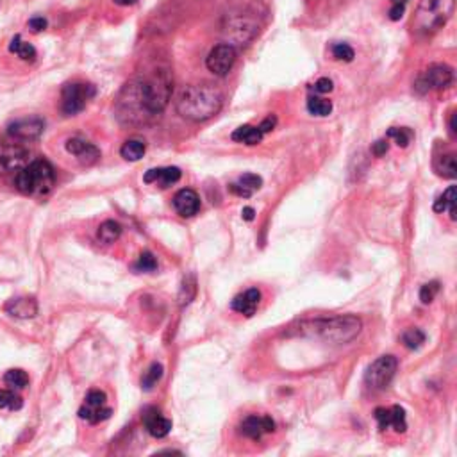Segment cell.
I'll return each instance as SVG.
<instances>
[{
	"label": "cell",
	"instance_id": "cell-1",
	"mask_svg": "<svg viewBox=\"0 0 457 457\" xmlns=\"http://www.w3.org/2000/svg\"><path fill=\"white\" fill-rule=\"evenodd\" d=\"M175 107H177V113L188 122H206L221 111L224 95L216 86L209 84V82L189 84L179 93Z\"/></svg>",
	"mask_w": 457,
	"mask_h": 457
},
{
	"label": "cell",
	"instance_id": "cell-2",
	"mask_svg": "<svg viewBox=\"0 0 457 457\" xmlns=\"http://www.w3.org/2000/svg\"><path fill=\"white\" fill-rule=\"evenodd\" d=\"M304 332H311L314 336H320L321 339L336 345L351 343L359 336L363 329L361 318L352 316V314H336L329 318H318L302 325Z\"/></svg>",
	"mask_w": 457,
	"mask_h": 457
},
{
	"label": "cell",
	"instance_id": "cell-3",
	"mask_svg": "<svg viewBox=\"0 0 457 457\" xmlns=\"http://www.w3.org/2000/svg\"><path fill=\"white\" fill-rule=\"evenodd\" d=\"M55 182L54 168L47 159H36L23 166L15 177V186L20 193L31 197H41L52 192Z\"/></svg>",
	"mask_w": 457,
	"mask_h": 457
},
{
	"label": "cell",
	"instance_id": "cell-4",
	"mask_svg": "<svg viewBox=\"0 0 457 457\" xmlns=\"http://www.w3.org/2000/svg\"><path fill=\"white\" fill-rule=\"evenodd\" d=\"M456 0H420L413 18V29L418 34H434L441 29L453 13Z\"/></svg>",
	"mask_w": 457,
	"mask_h": 457
},
{
	"label": "cell",
	"instance_id": "cell-5",
	"mask_svg": "<svg viewBox=\"0 0 457 457\" xmlns=\"http://www.w3.org/2000/svg\"><path fill=\"white\" fill-rule=\"evenodd\" d=\"M119 119L126 123H141L145 119L152 116L145 106V97L141 92V82L131 81L122 89V95L119 99Z\"/></svg>",
	"mask_w": 457,
	"mask_h": 457
},
{
	"label": "cell",
	"instance_id": "cell-6",
	"mask_svg": "<svg viewBox=\"0 0 457 457\" xmlns=\"http://www.w3.org/2000/svg\"><path fill=\"white\" fill-rule=\"evenodd\" d=\"M141 92L145 97V106L154 116L159 114L168 104L172 95V79L168 72H155L150 79H140Z\"/></svg>",
	"mask_w": 457,
	"mask_h": 457
},
{
	"label": "cell",
	"instance_id": "cell-7",
	"mask_svg": "<svg viewBox=\"0 0 457 457\" xmlns=\"http://www.w3.org/2000/svg\"><path fill=\"white\" fill-rule=\"evenodd\" d=\"M97 89L93 84H86V82H70L65 84L63 92H61V109L67 116H74V114L81 113L86 107L88 100L95 97Z\"/></svg>",
	"mask_w": 457,
	"mask_h": 457
},
{
	"label": "cell",
	"instance_id": "cell-8",
	"mask_svg": "<svg viewBox=\"0 0 457 457\" xmlns=\"http://www.w3.org/2000/svg\"><path fill=\"white\" fill-rule=\"evenodd\" d=\"M397 358L395 356H380L379 359L368 366L365 373V382L370 390H386L390 382L393 380L395 373H397Z\"/></svg>",
	"mask_w": 457,
	"mask_h": 457
},
{
	"label": "cell",
	"instance_id": "cell-9",
	"mask_svg": "<svg viewBox=\"0 0 457 457\" xmlns=\"http://www.w3.org/2000/svg\"><path fill=\"white\" fill-rule=\"evenodd\" d=\"M236 63V48L231 43H220L211 48L209 55L206 57L207 70L213 72L218 77H225L228 72L233 70Z\"/></svg>",
	"mask_w": 457,
	"mask_h": 457
},
{
	"label": "cell",
	"instance_id": "cell-10",
	"mask_svg": "<svg viewBox=\"0 0 457 457\" xmlns=\"http://www.w3.org/2000/svg\"><path fill=\"white\" fill-rule=\"evenodd\" d=\"M452 68L446 67V65H432L418 77L414 89H418L420 93H427L431 89H445L452 84Z\"/></svg>",
	"mask_w": 457,
	"mask_h": 457
},
{
	"label": "cell",
	"instance_id": "cell-11",
	"mask_svg": "<svg viewBox=\"0 0 457 457\" xmlns=\"http://www.w3.org/2000/svg\"><path fill=\"white\" fill-rule=\"evenodd\" d=\"M107 395L100 390H92L86 395L84 406L79 409V418L88 424H99V422L107 420L113 411L106 407Z\"/></svg>",
	"mask_w": 457,
	"mask_h": 457
},
{
	"label": "cell",
	"instance_id": "cell-12",
	"mask_svg": "<svg viewBox=\"0 0 457 457\" xmlns=\"http://www.w3.org/2000/svg\"><path fill=\"white\" fill-rule=\"evenodd\" d=\"M29 165V152L20 145H2L0 147V174H18L23 166Z\"/></svg>",
	"mask_w": 457,
	"mask_h": 457
},
{
	"label": "cell",
	"instance_id": "cell-13",
	"mask_svg": "<svg viewBox=\"0 0 457 457\" xmlns=\"http://www.w3.org/2000/svg\"><path fill=\"white\" fill-rule=\"evenodd\" d=\"M45 131V122L40 116H31V119L16 120L9 126L8 133L15 140L20 141H36L40 140Z\"/></svg>",
	"mask_w": 457,
	"mask_h": 457
},
{
	"label": "cell",
	"instance_id": "cell-14",
	"mask_svg": "<svg viewBox=\"0 0 457 457\" xmlns=\"http://www.w3.org/2000/svg\"><path fill=\"white\" fill-rule=\"evenodd\" d=\"M275 431V422L270 417H247L240 425V434L250 439H261L263 434Z\"/></svg>",
	"mask_w": 457,
	"mask_h": 457
},
{
	"label": "cell",
	"instance_id": "cell-15",
	"mask_svg": "<svg viewBox=\"0 0 457 457\" xmlns=\"http://www.w3.org/2000/svg\"><path fill=\"white\" fill-rule=\"evenodd\" d=\"M143 422L148 434L154 436V438L158 439L165 438V436H168L170 431H172V422H170L168 418L163 417L161 411L155 409V407H148V409H145Z\"/></svg>",
	"mask_w": 457,
	"mask_h": 457
},
{
	"label": "cell",
	"instance_id": "cell-16",
	"mask_svg": "<svg viewBox=\"0 0 457 457\" xmlns=\"http://www.w3.org/2000/svg\"><path fill=\"white\" fill-rule=\"evenodd\" d=\"M67 150L70 152L72 155L79 159L82 165H93V163L99 161L100 150L89 141L82 140V138H72V140L67 141Z\"/></svg>",
	"mask_w": 457,
	"mask_h": 457
},
{
	"label": "cell",
	"instance_id": "cell-17",
	"mask_svg": "<svg viewBox=\"0 0 457 457\" xmlns=\"http://www.w3.org/2000/svg\"><path fill=\"white\" fill-rule=\"evenodd\" d=\"M174 207L181 216L189 218L195 216L200 209V199L193 189H181L177 195L174 197Z\"/></svg>",
	"mask_w": 457,
	"mask_h": 457
},
{
	"label": "cell",
	"instance_id": "cell-18",
	"mask_svg": "<svg viewBox=\"0 0 457 457\" xmlns=\"http://www.w3.org/2000/svg\"><path fill=\"white\" fill-rule=\"evenodd\" d=\"M181 170L175 168V166H168V168H152L145 174L143 181L147 182V185L155 182V185H159L161 188H168V186L175 185V182L181 179Z\"/></svg>",
	"mask_w": 457,
	"mask_h": 457
},
{
	"label": "cell",
	"instance_id": "cell-19",
	"mask_svg": "<svg viewBox=\"0 0 457 457\" xmlns=\"http://www.w3.org/2000/svg\"><path fill=\"white\" fill-rule=\"evenodd\" d=\"M259 302H261V292L258 288H250L245 293H241V295L234 297L231 307L236 313L245 314V316H252L255 313V309H258Z\"/></svg>",
	"mask_w": 457,
	"mask_h": 457
},
{
	"label": "cell",
	"instance_id": "cell-20",
	"mask_svg": "<svg viewBox=\"0 0 457 457\" xmlns=\"http://www.w3.org/2000/svg\"><path fill=\"white\" fill-rule=\"evenodd\" d=\"M6 311L15 318H34L38 314V302L33 297H18L6 304Z\"/></svg>",
	"mask_w": 457,
	"mask_h": 457
},
{
	"label": "cell",
	"instance_id": "cell-21",
	"mask_svg": "<svg viewBox=\"0 0 457 457\" xmlns=\"http://www.w3.org/2000/svg\"><path fill=\"white\" fill-rule=\"evenodd\" d=\"M434 172L443 179H456L457 175V163L453 152L436 155L434 158Z\"/></svg>",
	"mask_w": 457,
	"mask_h": 457
},
{
	"label": "cell",
	"instance_id": "cell-22",
	"mask_svg": "<svg viewBox=\"0 0 457 457\" xmlns=\"http://www.w3.org/2000/svg\"><path fill=\"white\" fill-rule=\"evenodd\" d=\"M263 138H265V134L261 133L259 127L254 126H241L233 133V140L245 145H259L263 141Z\"/></svg>",
	"mask_w": 457,
	"mask_h": 457
},
{
	"label": "cell",
	"instance_id": "cell-23",
	"mask_svg": "<svg viewBox=\"0 0 457 457\" xmlns=\"http://www.w3.org/2000/svg\"><path fill=\"white\" fill-rule=\"evenodd\" d=\"M120 236H122V225L114 220L104 221V224L99 227V231H97V238L106 245L114 243Z\"/></svg>",
	"mask_w": 457,
	"mask_h": 457
},
{
	"label": "cell",
	"instance_id": "cell-24",
	"mask_svg": "<svg viewBox=\"0 0 457 457\" xmlns=\"http://www.w3.org/2000/svg\"><path fill=\"white\" fill-rule=\"evenodd\" d=\"M9 52L18 55L20 60L29 61V63H33L38 55L36 48H34L31 43H27V41H23L22 36H18V34H16V36L11 40V43H9Z\"/></svg>",
	"mask_w": 457,
	"mask_h": 457
},
{
	"label": "cell",
	"instance_id": "cell-25",
	"mask_svg": "<svg viewBox=\"0 0 457 457\" xmlns=\"http://www.w3.org/2000/svg\"><path fill=\"white\" fill-rule=\"evenodd\" d=\"M446 209H448L450 218H452V220H456L457 218V214H456V188H453V186H450V188L446 189V192L443 193V195L439 197L434 204V211H438V213H443V211H446Z\"/></svg>",
	"mask_w": 457,
	"mask_h": 457
},
{
	"label": "cell",
	"instance_id": "cell-26",
	"mask_svg": "<svg viewBox=\"0 0 457 457\" xmlns=\"http://www.w3.org/2000/svg\"><path fill=\"white\" fill-rule=\"evenodd\" d=\"M145 150H147V147H145L143 141L129 140L123 143L122 148H120V154H122V158L127 159V161H140V159L145 155Z\"/></svg>",
	"mask_w": 457,
	"mask_h": 457
},
{
	"label": "cell",
	"instance_id": "cell-27",
	"mask_svg": "<svg viewBox=\"0 0 457 457\" xmlns=\"http://www.w3.org/2000/svg\"><path fill=\"white\" fill-rule=\"evenodd\" d=\"M23 406V400L20 395L11 390H0V409L20 411Z\"/></svg>",
	"mask_w": 457,
	"mask_h": 457
},
{
	"label": "cell",
	"instance_id": "cell-28",
	"mask_svg": "<svg viewBox=\"0 0 457 457\" xmlns=\"http://www.w3.org/2000/svg\"><path fill=\"white\" fill-rule=\"evenodd\" d=\"M307 111L314 116H329L332 113V102L331 100L320 99V97H311L307 100Z\"/></svg>",
	"mask_w": 457,
	"mask_h": 457
},
{
	"label": "cell",
	"instance_id": "cell-29",
	"mask_svg": "<svg viewBox=\"0 0 457 457\" xmlns=\"http://www.w3.org/2000/svg\"><path fill=\"white\" fill-rule=\"evenodd\" d=\"M402 343L409 351H417L425 343V332L420 329H407L402 334Z\"/></svg>",
	"mask_w": 457,
	"mask_h": 457
},
{
	"label": "cell",
	"instance_id": "cell-30",
	"mask_svg": "<svg viewBox=\"0 0 457 457\" xmlns=\"http://www.w3.org/2000/svg\"><path fill=\"white\" fill-rule=\"evenodd\" d=\"M161 377H163V366L159 365V363H152L150 368H148L147 372H145V375L141 377V387L147 391L152 390V387L161 380Z\"/></svg>",
	"mask_w": 457,
	"mask_h": 457
},
{
	"label": "cell",
	"instance_id": "cell-31",
	"mask_svg": "<svg viewBox=\"0 0 457 457\" xmlns=\"http://www.w3.org/2000/svg\"><path fill=\"white\" fill-rule=\"evenodd\" d=\"M4 382L8 384V386L16 387V390H23V387L29 384V375L20 368L9 370V372L4 375Z\"/></svg>",
	"mask_w": 457,
	"mask_h": 457
},
{
	"label": "cell",
	"instance_id": "cell-32",
	"mask_svg": "<svg viewBox=\"0 0 457 457\" xmlns=\"http://www.w3.org/2000/svg\"><path fill=\"white\" fill-rule=\"evenodd\" d=\"M195 292H197L195 279H193V277H186L185 282H182L181 286V293H179V304H181V306H188V304L193 300V297H195Z\"/></svg>",
	"mask_w": 457,
	"mask_h": 457
},
{
	"label": "cell",
	"instance_id": "cell-33",
	"mask_svg": "<svg viewBox=\"0 0 457 457\" xmlns=\"http://www.w3.org/2000/svg\"><path fill=\"white\" fill-rule=\"evenodd\" d=\"M387 138L395 140V143H397L398 147L404 148L411 143L413 134H411V131L406 129V127H391V129L387 131Z\"/></svg>",
	"mask_w": 457,
	"mask_h": 457
},
{
	"label": "cell",
	"instance_id": "cell-34",
	"mask_svg": "<svg viewBox=\"0 0 457 457\" xmlns=\"http://www.w3.org/2000/svg\"><path fill=\"white\" fill-rule=\"evenodd\" d=\"M390 427L395 429V432H406L407 431V422H406V411L400 406L391 407V425Z\"/></svg>",
	"mask_w": 457,
	"mask_h": 457
},
{
	"label": "cell",
	"instance_id": "cell-35",
	"mask_svg": "<svg viewBox=\"0 0 457 457\" xmlns=\"http://www.w3.org/2000/svg\"><path fill=\"white\" fill-rule=\"evenodd\" d=\"M332 55H334V60L338 61H347L351 63L354 60V48L347 43H336L332 45Z\"/></svg>",
	"mask_w": 457,
	"mask_h": 457
},
{
	"label": "cell",
	"instance_id": "cell-36",
	"mask_svg": "<svg viewBox=\"0 0 457 457\" xmlns=\"http://www.w3.org/2000/svg\"><path fill=\"white\" fill-rule=\"evenodd\" d=\"M238 185H241L243 188H247L248 192L254 193L255 189H259L263 186V179L255 174H243L238 179Z\"/></svg>",
	"mask_w": 457,
	"mask_h": 457
},
{
	"label": "cell",
	"instance_id": "cell-37",
	"mask_svg": "<svg viewBox=\"0 0 457 457\" xmlns=\"http://www.w3.org/2000/svg\"><path fill=\"white\" fill-rule=\"evenodd\" d=\"M136 268L141 270V272H154V270L158 268V261H155L154 254H150V252H143V254L140 255V259H138Z\"/></svg>",
	"mask_w": 457,
	"mask_h": 457
},
{
	"label": "cell",
	"instance_id": "cell-38",
	"mask_svg": "<svg viewBox=\"0 0 457 457\" xmlns=\"http://www.w3.org/2000/svg\"><path fill=\"white\" fill-rule=\"evenodd\" d=\"M438 292H439V282H438V280L425 284V286H422V290H420V300L424 304H431L432 300H434L436 293H438Z\"/></svg>",
	"mask_w": 457,
	"mask_h": 457
},
{
	"label": "cell",
	"instance_id": "cell-39",
	"mask_svg": "<svg viewBox=\"0 0 457 457\" xmlns=\"http://www.w3.org/2000/svg\"><path fill=\"white\" fill-rule=\"evenodd\" d=\"M375 420L379 424L380 431H386L391 425V407H377Z\"/></svg>",
	"mask_w": 457,
	"mask_h": 457
},
{
	"label": "cell",
	"instance_id": "cell-40",
	"mask_svg": "<svg viewBox=\"0 0 457 457\" xmlns=\"http://www.w3.org/2000/svg\"><path fill=\"white\" fill-rule=\"evenodd\" d=\"M314 92L316 93H329L332 92V81L327 77H321L314 82Z\"/></svg>",
	"mask_w": 457,
	"mask_h": 457
},
{
	"label": "cell",
	"instance_id": "cell-41",
	"mask_svg": "<svg viewBox=\"0 0 457 457\" xmlns=\"http://www.w3.org/2000/svg\"><path fill=\"white\" fill-rule=\"evenodd\" d=\"M29 29L33 33H41V31L47 29V20L43 16H36V18L29 20Z\"/></svg>",
	"mask_w": 457,
	"mask_h": 457
},
{
	"label": "cell",
	"instance_id": "cell-42",
	"mask_svg": "<svg viewBox=\"0 0 457 457\" xmlns=\"http://www.w3.org/2000/svg\"><path fill=\"white\" fill-rule=\"evenodd\" d=\"M387 148H390V143H387V140H379V141H375V143H373L372 152H373V155L380 158V155L386 154Z\"/></svg>",
	"mask_w": 457,
	"mask_h": 457
},
{
	"label": "cell",
	"instance_id": "cell-43",
	"mask_svg": "<svg viewBox=\"0 0 457 457\" xmlns=\"http://www.w3.org/2000/svg\"><path fill=\"white\" fill-rule=\"evenodd\" d=\"M404 11H406V6H402V4H393V8L390 9V18L393 20V22H397V20L402 18Z\"/></svg>",
	"mask_w": 457,
	"mask_h": 457
},
{
	"label": "cell",
	"instance_id": "cell-44",
	"mask_svg": "<svg viewBox=\"0 0 457 457\" xmlns=\"http://www.w3.org/2000/svg\"><path fill=\"white\" fill-rule=\"evenodd\" d=\"M228 189H231V192H233L234 195H238V197H245V199H248V197L252 195V192H248L247 188H243V186L238 185V182H234V185L228 186Z\"/></svg>",
	"mask_w": 457,
	"mask_h": 457
},
{
	"label": "cell",
	"instance_id": "cell-45",
	"mask_svg": "<svg viewBox=\"0 0 457 457\" xmlns=\"http://www.w3.org/2000/svg\"><path fill=\"white\" fill-rule=\"evenodd\" d=\"M275 123H277L275 116H268V119L263 120L261 126H258V127H259V129H261L263 134H266V133H270V131H273V127H275Z\"/></svg>",
	"mask_w": 457,
	"mask_h": 457
},
{
	"label": "cell",
	"instance_id": "cell-46",
	"mask_svg": "<svg viewBox=\"0 0 457 457\" xmlns=\"http://www.w3.org/2000/svg\"><path fill=\"white\" fill-rule=\"evenodd\" d=\"M241 216H243V220H247V221L254 220V209H252V207H243V211H241Z\"/></svg>",
	"mask_w": 457,
	"mask_h": 457
},
{
	"label": "cell",
	"instance_id": "cell-47",
	"mask_svg": "<svg viewBox=\"0 0 457 457\" xmlns=\"http://www.w3.org/2000/svg\"><path fill=\"white\" fill-rule=\"evenodd\" d=\"M138 0H114V4H119V6H133V4H136Z\"/></svg>",
	"mask_w": 457,
	"mask_h": 457
},
{
	"label": "cell",
	"instance_id": "cell-48",
	"mask_svg": "<svg viewBox=\"0 0 457 457\" xmlns=\"http://www.w3.org/2000/svg\"><path fill=\"white\" fill-rule=\"evenodd\" d=\"M406 2H407V0H391V4H402V6H406Z\"/></svg>",
	"mask_w": 457,
	"mask_h": 457
}]
</instances>
